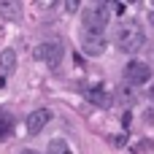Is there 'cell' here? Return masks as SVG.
I'll list each match as a JSON object with an SVG mask.
<instances>
[{"instance_id": "1", "label": "cell", "mask_w": 154, "mask_h": 154, "mask_svg": "<svg viewBox=\"0 0 154 154\" xmlns=\"http://www.w3.org/2000/svg\"><path fill=\"white\" fill-rule=\"evenodd\" d=\"M114 41H116V46H119L125 54H135V51L143 46V27H141L135 19H130V22H122V24L116 27V35H114Z\"/></svg>"}, {"instance_id": "2", "label": "cell", "mask_w": 154, "mask_h": 154, "mask_svg": "<svg viewBox=\"0 0 154 154\" xmlns=\"http://www.w3.org/2000/svg\"><path fill=\"white\" fill-rule=\"evenodd\" d=\"M108 3H95L87 8L84 14V30H97V32H106L108 27Z\"/></svg>"}, {"instance_id": "3", "label": "cell", "mask_w": 154, "mask_h": 154, "mask_svg": "<svg viewBox=\"0 0 154 154\" xmlns=\"http://www.w3.org/2000/svg\"><path fill=\"white\" fill-rule=\"evenodd\" d=\"M62 57H65V49H62V43H60L57 38H54V41H43V43L35 46V60L46 62L49 68H57V65L62 62Z\"/></svg>"}, {"instance_id": "4", "label": "cell", "mask_w": 154, "mask_h": 154, "mask_svg": "<svg viewBox=\"0 0 154 154\" xmlns=\"http://www.w3.org/2000/svg\"><path fill=\"white\" fill-rule=\"evenodd\" d=\"M81 46H84V51H87L89 57H100V54L106 51V46H108L106 32H97V30H84V35H81Z\"/></svg>"}, {"instance_id": "5", "label": "cell", "mask_w": 154, "mask_h": 154, "mask_svg": "<svg viewBox=\"0 0 154 154\" xmlns=\"http://www.w3.org/2000/svg\"><path fill=\"white\" fill-rule=\"evenodd\" d=\"M125 76H127L130 84H146L152 79V68L146 62H141V60H130L127 68H125Z\"/></svg>"}, {"instance_id": "6", "label": "cell", "mask_w": 154, "mask_h": 154, "mask_svg": "<svg viewBox=\"0 0 154 154\" xmlns=\"http://www.w3.org/2000/svg\"><path fill=\"white\" fill-rule=\"evenodd\" d=\"M51 122V111L49 108H38V111H32L30 116H27V133L30 135H38V133H43V127Z\"/></svg>"}, {"instance_id": "7", "label": "cell", "mask_w": 154, "mask_h": 154, "mask_svg": "<svg viewBox=\"0 0 154 154\" xmlns=\"http://www.w3.org/2000/svg\"><path fill=\"white\" fill-rule=\"evenodd\" d=\"M16 70V51L14 49H3L0 51V81H8Z\"/></svg>"}, {"instance_id": "8", "label": "cell", "mask_w": 154, "mask_h": 154, "mask_svg": "<svg viewBox=\"0 0 154 154\" xmlns=\"http://www.w3.org/2000/svg\"><path fill=\"white\" fill-rule=\"evenodd\" d=\"M87 100H89V103H95V106H100V108H111V106H114V97H111L106 89H100V87L87 89Z\"/></svg>"}, {"instance_id": "9", "label": "cell", "mask_w": 154, "mask_h": 154, "mask_svg": "<svg viewBox=\"0 0 154 154\" xmlns=\"http://www.w3.org/2000/svg\"><path fill=\"white\" fill-rule=\"evenodd\" d=\"M46 154H73V152H70V146H68L65 141L54 138V141L49 143V149H46Z\"/></svg>"}, {"instance_id": "10", "label": "cell", "mask_w": 154, "mask_h": 154, "mask_svg": "<svg viewBox=\"0 0 154 154\" xmlns=\"http://www.w3.org/2000/svg\"><path fill=\"white\" fill-rule=\"evenodd\" d=\"M0 14L3 16H16V14H22V3H0Z\"/></svg>"}, {"instance_id": "11", "label": "cell", "mask_w": 154, "mask_h": 154, "mask_svg": "<svg viewBox=\"0 0 154 154\" xmlns=\"http://www.w3.org/2000/svg\"><path fill=\"white\" fill-rule=\"evenodd\" d=\"M119 100H122V103H127V106H133V103H135V92L125 84V87H119Z\"/></svg>"}, {"instance_id": "12", "label": "cell", "mask_w": 154, "mask_h": 154, "mask_svg": "<svg viewBox=\"0 0 154 154\" xmlns=\"http://www.w3.org/2000/svg\"><path fill=\"white\" fill-rule=\"evenodd\" d=\"M11 127H14L11 116H8V114H0V138H5V135L11 133Z\"/></svg>"}, {"instance_id": "13", "label": "cell", "mask_w": 154, "mask_h": 154, "mask_svg": "<svg viewBox=\"0 0 154 154\" xmlns=\"http://www.w3.org/2000/svg\"><path fill=\"white\" fill-rule=\"evenodd\" d=\"M111 143H114V146H125L127 138H125V135H116V138H111Z\"/></svg>"}, {"instance_id": "14", "label": "cell", "mask_w": 154, "mask_h": 154, "mask_svg": "<svg viewBox=\"0 0 154 154\" xmlns=\"http://www.w3.org/2000/svg\"><path fill=\"white\" fill-rule=\"evenodd\" d=\"M76 8H79V0H68L65 3V11H76Z\"/></svg>"}, {"instance_id": "15", "label": "cell", "mask_w": 154, "mask_h": 154, "mask_svg": "<svg viewBox=\"0 0 154 154\" xmlns=\"http://www.w3.org/2000/svg\"><path fill=\"white\" fill-rule=\"evenodd\" d=\"M130 122H133V119H130V114H125V116H122V127H125V130H130Z\"/></svg>"}, {"instance_id": "16", "label": "cell", "mask_w": 154, "mask_h": 154, "mask_svg": "<svg viewBox=\"0 0 154 154\" xmlns=\"http://www.w3.org/2000/svg\"><path fill=\"white\" fill-rule=\"evenodd\" d=\"M19 154H38V152H32V149H22Z\"/></svg>"}, {"instance_id": "17", "label": "cell", "mask_w": 154, "mask_h": 154, "mask_svg": "<svg viewBox=\"0 0 154 154\" xmlns=\"http://www.w3.org/2000/svg\"><path fill=\"white\" fill-rule=\"evenodd\" d=\"M149 97H152V100H154V84H152V87H149Z\"/></svg>"}, {"instance_id": "18", "label": "cell", "mask_w": 154, "mask_h": 154, "mask_svg": "<svg viewBox=\"0 0 154 154\" xmlns=\"http://www.w3.org/2000/svg\"><path fill=\"white\" fill-rule=\"evenodd\" d=\"M149 22H152V27H154V11H152V14H149Z\"/></svg>"}]
</instances>
